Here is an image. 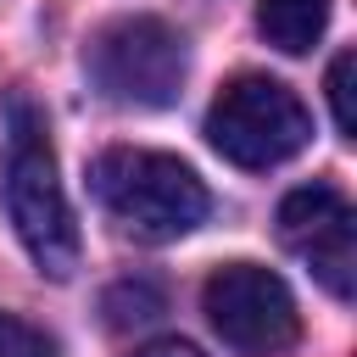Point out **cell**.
I'll return each instance as SVG.
<instances>
[{"label":"cell","mask_w":357,"mask_h":357,"mask_svg":"<svg viewBox=\"0 0 357 357\" xmlns=\"http://www.w3.org/2000/svg\"><path fill=\"white\" fill-rule=\"evenodd\" d=\"M134 357H201L190 340H151V346H139Z\"/></svg>","instance_id":"30bf717a"},{"label":"cell","mask_w":357,"mask_h":357,"mask_svg":"<svg viewBox=\"0 0 357 357\" xmlns=\"http://www.w3.org/2000/svg\"><path fill=\"white\" fill-rule=\"evenodd\" d=\"M201 307H206V324L218 329V340L234 346L240 357H279L301 335L290 284L262 262H223L206 279Z\"/></svg>","instance_id":"5b68a950"},{"label":"cell","mask_w":357,"mask_h":357,"mask_svg":"<svg viewBox=\"0 0 357 357\" xmlns=\"http://www.w3.org/2000/svg\"><path fill=\"white\" fill-rule=\"evenodd\" d=\"M312 139V112L279 78L240 73L206 106V145L234 167H279Z\"/></svg>","instance_id":"3957f363"},{"label":"cell","mask_w":357,"mask_h":357,"mask_svg":"<svg viewBox=\"0 0 357 357\" xmlns=\"http://www.w3.org/2000/svg\"><path fill=\"white\" fill-rule=\"evenodd\" d=\"M0 190H6V218L22 240V251L33 257L39 273L50 279H73L78 268V223L56 173V151H50V128L39 117V106L28 95L6 100V162H0Z\"/></svg>","instance_id":"6da1fadb"},{"label":"cell","mask_w":357,"mask_h":357,"mask_svg":"<svg viewBox=\"0 0 357 357\" xmlns=\"http://www.w3.org/2000/svg\"><path fill=\"white\" fill-rule=\"evenodd\" d=\"M0 357H56V346H50V335L33 329L28 318L0 312Z\"/></svg>","instance_id":"9c48e42d"},{"label":"cell","mask_w":357,"mask_h":357,"mask_svg":"<svg viewBox=\"0 0 357 357\" xmlns=\"http://www.w3.org/2000/svg\"><path fill=\"white\" fill-rule=\"evenodd\" d=\"M279 245L335 296L351 301L357 290V218L335 184H301L279 201Z\"/></svg>","instance_id":"8992f818"},{"label":"cell","mask_w":357,"mask_h":357,"mask_svg":"<svg viewBox=\"0 0 357 357\" xmlns=\"http://www.w3.org/2000/svg\"><path fill=\"white\" fill-rule=\"evenodd\" d=\"M257 28H262V39L273 50L307 56L329 28V0H262L257 6Z\"/></svg>","instance_id":"52a82bcc"},{"label":"cell","mask_w":357,"mask_h":357,"mask_svg":"<svg viewBox=\"0 0 357 357\" xmlns=\"http://www.w3.org/2000/svg\"><path fill=\"white\" fill-rule=\"evenodd\" d=\"M351 67H357V56H351V50H340V56L329 61V106H335V128H340V139H357V106H351Z\"/></svg>","instance_id":"ba28073f"},{"label":"cell","mask_w":357,"mask_h":357,"mask_svg":"<svg viewBox=\"0 0 357 357\" xmlns=\"http://www.w3.org/2000/svg\"><path fill=\"white\" fill-rule=\"evenodd\" d=\"M84 67L106 100L156 112V106L178 100L184 73H190V50H184V33L167 28L162 17H117L89 39Z\"/></svg>","instance_id":"277c9868"},{"label":"cell","mask_w":357,"mask_h":357,"mask_svg":"<svg viewBox=\"0 0 357 357\" xmlns=\"http://www.w3.org/2000/svg\"><path fill=\"white\" fill-rule=\"evenodd\" d=\"M89 190L106 206V218L145 245L184 240L206 218V184L195 178L190 162L167 151H139V145H112L89 167Z\"/></svg>","instance_id":"7a4b0ae2"}]
</instances>
